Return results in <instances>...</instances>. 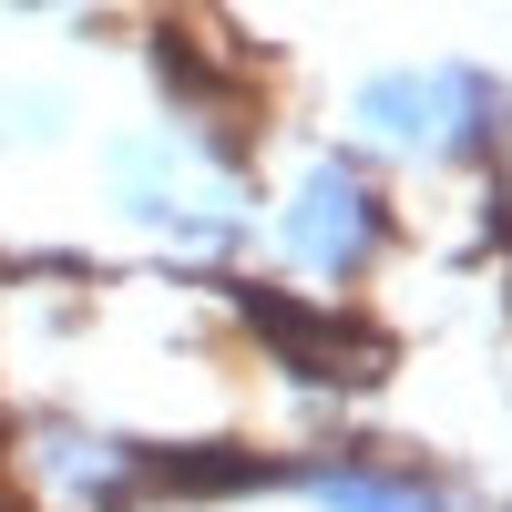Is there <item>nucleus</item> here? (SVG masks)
<instances>
[{
    "instance_id": "f257e3e1",
    "label": "nucleus",
    "mask_w": 512,
    "mask_h": 512,
    "mask_svg": "<svg viewBox=\"0 0 512 512\" xmlns=\"http://www.w3.org/2000/svg\"><path fill=\"white\" fill-rule=\"evenodd\" d=\"M369 236V195H359V175H328L308 185V205H297V246H359Z\"/></svg>"
}]
</instances>
